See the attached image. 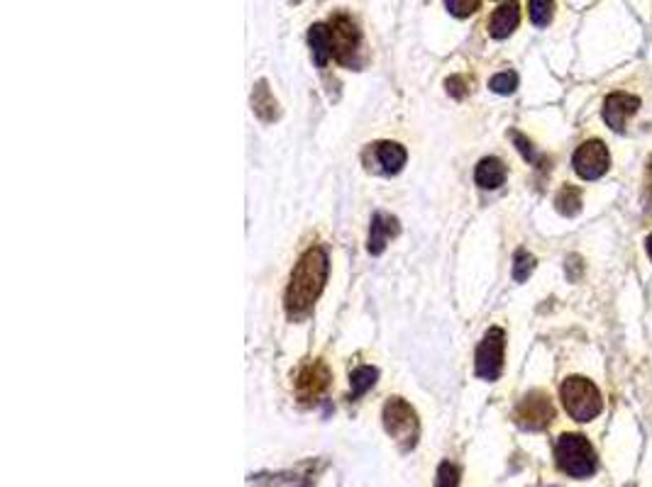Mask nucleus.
<instances>
[{"mask_svg": "<svg viewBox=\"0 0 652 487\" xmlns=\"http://www.w3.org/2000/svg\"><path fill=\"white\" fill-rule=\"evenodd\" d=\"M572 166H575L576 176H582L584 181L601 178L608 171V166H611V156H608L606 144L601 139H589V142H584L575 152Z\"/></svg>", "mask_w": 652, "mask_h": 487, "instance_id": "8", "label": "nucleus"}, {"mask_svg": "<svg viewBox=\"0 0 652 487\" xmlns=\"http://www.w3.org/2000/svg\"><path fill=\"white\" fill-rule=\"evenodd\" d=\"M640 107V98L631 96V93H611V96L604 100V120L606 124L616 130V132H624L628 117L635 115Z\"/></svg>", "mask_w": 652, "mask_h": 487, "instance_id": "11", "label": "nucleus"}, {"mask_svg": "<svg viewBox=\"0 0 652 487\" xmlns=\"http://www.w3.org/2000/svg\"><path fill=\"white\" fill-rule=\"evenodd\" d=\"M328 278V254L321 247L308 248L296 263L291 283L286 290V312L291 317H303L318 300Z\"/></svg>", "mask_w": 652, "mask_h": 487, "instance_id": "1", "label": "nucleus"}, {"mask_svg": "<svg viewBox=\"0 0 652 487\" xmlns=\"http://www.w3.org/2000/svg\"><path fill=\"white\" fill-rule=\"evenodd\" d=\"M445 8H448L455 18H469V15L479 8V0H445Z\"/></svg>", "mask_w": 652, "mask_h": 487, "instance_id": "23", "label": "nucleus"}, {"mask_svg": "<svg viewBox=\"0 0 652 487\" xmlns=\"http://www.w3.org/2000/svg\"><path fill=\"white\" fill-rule=\"evenodd\" d=\"M445 86H448V93L452 98L467 96V83H465V78L462 76H449L448 81H445Z\"/></svg>", "mask_w": 652, "mask_h": 487, "instance_id": "25", "label": "nucleus"}, {"mask_svg": "<svg viewBox=\"0 0 652 487\" xmlns=\"http://www.w3.org/2000/svg\"><path fill=\"white\" fill-rule=\"evenodd\" d=\"M555 0H530V20L537 27H547L553 22Z\"/></svg>", "mask_w": 652, "mask_h": 487, "instance_id": "19", "label": "nucleus"}, {"mask_svg": "<svg viewBox=\"0 0 652 487\" xmlns=\"http://www.w3.org/2000/svg\"><path fill=\"white\" fill-rule=\"evenodd\" d=\"M648 176H650V183H648V195H650V200H648V210L652 212V159L648 161Z\"/></svg>", "mask_w": 652, "mask_h": 487, "instance_id": "26", "label": "nucleus"}, {"mask_svg": "<svg viewBox=\"0 0 652 487\" xmlns=\"http://www.w3.org/2000/svg\"><path fill=\"white\" fill-rule=\"evenodd\" d=\"M533 271H536V258L530 256L528 251H518L516 256H513V280L523 283Z\"/></svg>", "mask_w": 652, "mask_h": 487, "instance_id": "20", "label": "nucleus"}, {"mask_svg": "<svg viewBox=\"0 0 652 487\" xmlns=\"http://www.w3.org/2000/svg\"><path fill=\"white\" fill-rule=\"evenodd\" d=\"M648 256L652 258V234H650V237H648Z\"/></svg>", "mask_w": 652, "mask_h": 487, "instance_id": "27", "label": "nucleus"}, {"mask_svg": "<svg viewBox=\"0 0 652 487\" xmlns=\"http://www.w3.org/2000/svg\"><path fill=\"white\" fill-rule=\"evenodd\" d=\"M364 159H367L370 171L391 176V173H399L406 166V149L394 142H379L364 153Z\"/></svg>", "mask_w": 652, "mask_h": 487, "instance_id": "9", "label": "nucleus"}, {"mask_svg": "<svg viewBox=\"0 0 652 487\" xmlns=\"http://www.w3.org/2000/svg\"><path fill=\"white\" fill-rule=\"evenodd\" d=\"M330 42H332V57L342 67H360V51H362V35L357 25L352 22L347 15H335L330 20Z\"/></svg>", "mask_w": 652, "mask_h": 487, "instance_id": "5", "label": "nucleus"}, {"mask_svg": "<svg viewBox=\"0 0 652 487\" xmlns=\"http://www.w3.org/2000/svg\"><path fill=\"white\" fill-rule=\"evenodd\" d=\"M553 420H555V407H553V400L547 397L545 392L540 390L528 392L526 397L518 402L516 407L518 427H523V429L528 431H540L545 429Z\"/></svg>", "mask_w": 652, "mask_h": 487, "instance_id": "7", "label": "nucleus"}, {"mask_svg": "<svg viewBox=\"0 0 652 487\" xmlns=\"http://www.w3.org/2000/svg\"><path fill=\"white\" fill-rule=\"evenodd\" d=\"M560 397H562L567 414L576 421H592L604 410V400H601L599 388L582 375L567 378L560 388Z\"/></svg>", "mask_w": 652, "mask_h": 487, "instance_id": "2", "label": "nucleus"}, {"mask_svg": "<svg viewBox=\"0 0 652 487\" xmlns=\"http://www.w3.org/2000/svg\"><path fill=\"white\" fill-rule=\"evenodd\" d=\"M399 232L401 227L396 217H391L386 212H377V215L371 217L370 227V254L379 256L381 251L386 248V244H389L391 237H396Z\"/></svg>", "mask_w": 652, "mask_h": 487, "instance_id": "13", "label": "nucleus"}, {"mask_svg": "<svg viewBox=\"0 0 652 487\" xmlns=\"http://www.w3.org/2000/svg\"><path fill=\"white\" fill-rule=\"evenodd\" d=\"M328 381H330L328 365L322 361H311L296 375V392L303 402H315L328 388Z\"/></svg>", "mask_w": 652, "mask_h": 487, "instance_id": "10", "label": "nucleus"}, {"mask_svg": "<svg viewBox=\"0 0 652 487\" xmlns=\"http://www.w3.org/2000/svg\"><path fill=\"white\" fill-rule=\"evenodd\" d=\"M521 22V5L518 0H506L504 5L494 10V15L489 20V35L494 39H506Z\"/></svg>", "mask_w": 652, "mask_h": 487, "instance_id": "12", "label": "nucleus"}, {"mask_svg": "<svg viewBox=\"0 0 652 487\" xmlns=\"http://www.w3.org/2000/svg\"><path fill=\"white\" fill-rule=\"evenodd\" d=\"M379 378V371L377 368H371V365H360V368H354L350 378V385H352V397H362L364 392L371 390L374 388V382Z\"/></svg>", "mask_w": 652, "mask_h": 487, "instance_id": "18", "label": "nucleus"}, {"mask_svg": "<svg viewBox=\"0 0 652 487\" xmlns=\"http://www.w3.org/2000/svg\"><path fill=\"white\" fill-rule=\"evenodd\" d=\"M555 460L572 478H589L596 470V453L582 434H562L555 444Z\"/></svg>", "mask_w": 652, "mask_h": 487, "instance_id": "3", "label": "nucleus"}, {"mask_svg": "<svg viewBox=\"0 0 652 487\" xmlns=\"http://www.w3.org/2000/svg\"><path fill=\"white\" fill-rule=\"evenodd\" d=\"M435 487H459V470L452 463H442L438 468Z\"/></svg>", "mask_w": 652, "mask_h": 487, "instance_id": "22", "label": "nucleus"}, {"mask_svg": "<svg viewBox=\"0 0 652 487\" xmlns=\"http://www.w3.org/2000/svg\"><path fill=\"white\" fill-rule=\"evenodd\" d=\"M504 349H506V334L504 329L491 326L481 344L477 346V356H474V368H477L479 378L484 381H497L504 368Z\"/></svg>", "mask_w": 652, "mask_h": 487, "instance_id": "6", "label": "nucleus"}, {"mask_svg": "<svg viewBox=\"0 0 652 487\" xmlns=\"http://www.w3.org/2000/svg\"><path fill=\"white\" fill-rule=\"evenodd\" d=\"M474 181L484 191H497L506 183V166L497 156H487V159L479 161L477 171H474Z\"/></svg>", "mask_w": 652, "mask_h": 487, "instance_id": "14", "label": "nucleus"}, {"mask_svg": "<svg viewBox=\"0 0 652 487\" xmlns=\"http://www.w3.org/2000/svg\"><path fill=\"white\" fill-rule=\"evenodd\" d=\"M252 107H254V113L262 117V120H266V122H272L274 117L279 115V110H276V100L272 98V93H269V88H266L264 81H259L257 88H254Z\"/></svg>", "mask_w": 652, "mask_h": 487, "instance_id": "16", "label": "nucleus"}, {"mask_svg": "<svg viewBox=\"0 0 652 487\" xmlns=\"http://www.w3.org/2000/svg\"><path fill=\"white\" fill-rule=\"evenodd\" d=\"M518 86V76L513 71H501L497 76L489 81V88L498 93V96H508V93H513Z\"/></svg>", "mask_w": 652, "mask_h": 487, "instance_id": "21", "label": "nucleus"}, {"mask_svg": "<svg viewBox=\"0 0 652 487\" xmlns=\"http://www.w3.org/2000/svg\"><path fill=\"white\" fill-rule=\"evenodd\" d=\"M555 208L557 212L565 215V217H575V215H579V210H582V191L575 188V185H565L562 191L557 192Z\"/></svg>", "mask_w": 652, "mask_h": 487, "instance_id": "17", "label": "nucleus"}, {"mask_svg": "<svg viewBox=\"0 0 652 487\" xmlns=\"http://www.w3.org/2000/svg\"><path fill=\"white\" fill-rule=\"evenodd\" d=\"M511 139H513V142L518 144V152L523 153V156H526L528 161H533V163L537 161V153H536V149H533V146H530V142H528V139H526V137H523V134L511 132Z\"/></svg>", "mask_w": 652, "mask_h": 487, "instance_id": "24", "label": "nucleus"}, {"mask_svg": "<svg viewBox=\"0 0 652 487\" xmlns=\"http://www.w3.org/2000/svg\"><path fill=\"white\" fill-rule=\"evenodd\" d=\"M384 429L391 439H396V444L403 451H410L418 444V417H416V412L409 402L401 400V397H391L384 405Z\"/></svg>", "mask_w": 652, "mask_h": 487, "instance_id": "4", "label": "nucleus"}, {"mask_svg": "<svg viewBox=\"0 0 652 487\" xmlns=\"http://www.w3.org/2000/svg\"><path fill=\"white\" fill-rule=\"evenodd\" d=\"M308 44H311L313 61L318 67H325L328 59L332 57V42H330V27L328 25H313L308 29Z\"/></svg>", "mask_w": 652, "mask_h": 487, "instance_id": "15", "label": "nucleus"}]
</instances>
